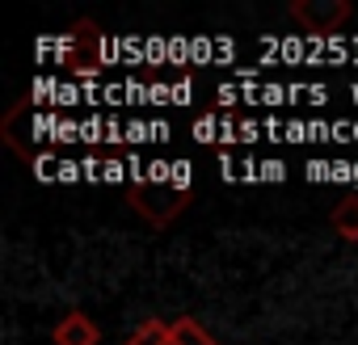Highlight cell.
<instances>
[{
	"mask_svg": "<svg viewBox=\"0 0 358 345\" xmlns=\"http://www.w3.org/2000/svg\"><path fill=\"white\" fill-rule=\"evenodd\" d=\"M329 223H333V232H337L341 240H358V198L337 203L333 215H329Z\"/></svg>",
	"mask_w": 358,
	"mask_h": 345,
	"instance_id": "obj_3",
	"label": "cell"
},
{
	"mask_svg": "<svg viewBox=\"0 0 358 345\" xmlns=\"http://www.w3.org/2000/svg\"><path fill=\"white\" fill-rule=\"evenodd\" d=\"M55 345H97L101 341V328L85 316V311H68L59 324H55Z\"/></svg>",
	"mask_w": 358,
	"mask_h": 345,
	"instance_id": "obj_2",
	"label": "cell"
},
{
	"mask_svg": "<svg viewBox=\"0 0 358 345\" xmlns=\"http://www.w3.org/2000/svg\"><path fill=\"white\" fill-rule=\"evenodd\" d=\"M173 332H177V341L182 345H220L194 316H182V320H173Z\"/></svg>",
	"mask_w": 358,
	"mask_h": 345,
	"instance_id": "obj_5",
	"label": "cell"
},
{
	"mask_svg": "<svg viewBox=\"0 0 358 345\" xmlns=\"http://www.w3.org/2000/svg\"><path fill=\"white\" fill-rule=\"evenodd\" d=\"M287 13H291V22H299L308 34H333L337 26L350 22L354 5H350V0H295Z\"/></svg>",
	"mask_w": 358,
	"mask_h": 345,
	"instance_id": "obj_1",
	"label": "cell"
},
{
	"mask_svg": "<svg viewBox=\"0 0 358 345\" xmlns=\"http://www.w3.org/2000/svg\"><path fill=\"white\" fill-rule=\"evenodd\" d=\"M169 337H173V324H164V320H143L122 345H164Z\"/></svg>",
	"mask_w": 358,
	"mask_h": 345,
	"instance_id": "obj_4",
	"label": "cell"
},
{
	"mask_svg": "<svg viewBox=\"0 0 358 345\" xmlns=\"http://www.w3.org/2000/svg\"><path fill=\"white\" fill-rule=\"evenodd\" d=\"M164 345H182V341H177V332H173V337H169V341H164Z\"/></svg>",
	"mask_w": 358,
	"mask_h": 345,
	"instance_id": "obj_6",
	"label": "cell"
}]
</instances>
